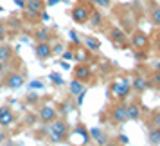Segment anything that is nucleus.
<instances>
[{
	"label": "nucleus",
	"instance_id": "obj_1",
	"mask_svg": "<svg viewBox=\"0 0 160 146\" xmlns=\"http://www.w3.org/2000/svg\"><path fill=\"white\" fill-rule=\"evenodd\" d=\"M47 130L51 133L52 143H63V141H67V135H68L70 128L63 119H54L51 124H47Z\"/></svg>",
	"mask_w": 160,
	"mask_h": 146
},
{
	"label": "nucleus",
	"instance_id": "obj_2",
	"mask_svg": "<svg viewBox=\"0 0 160 146\" xmlns=\"http://www.w3.org/2000/svg\"><path fill=\"white\" fill-rule=\"evenodd\" d=\"M67 141H68L72 146H87V143L90 141V133H88V130L83 126V124H78L72 132L68 130Z\"/></svg>",
	"mask_w": 160,
	"mask_h": 146
},
{
	"label": "nucleus",
	"instance_id": "obj_3",
	"mask_svg": "<svg viewBox=\"0 0 160 146\" xmlns=\"http://www.w3.org/2000/svg\"><path fill=\"white\" fill-rule=\"evenodd\" d=\"M110 92H112V96L115 97V99H126L128 96H130L131 92V85L130 81L126 80V78H119V80H115L112 85H110Z\"/></svg>",
	"mask_w": 160,
	"mask_h": 146
},
{
	"label": "nucleus",
	"instance_id": "obj_4",
	"mask_svg": "<svg viewBox=\"0 0 160 146\" xmlns=\"http://www.w3.org/2000/svg\"><path fill=\"white\" fill-rule=\"evenodd\" d=\"M90 13H92V8L88 6L87 2L79 0V2L74 6L70 16H72V20H74L76 23H87L88 18H90Z\"/></svg>",
	"mask_w": 160,
	"mask_h": 146
},
{
	"label": "nucleus",
	"instance_id": "obj_5",
	"mask_svg": "<svg viewBox=\"0 0 160 146\" xmlns=\"http://www.w3.org/2000/svg\"><path fill=\"white\" fill-rule=\"evenodd\" d=\"M130 45L133 47V49H137V51H146V49L149 47V38H148L146 33H142V31L137 29L130 38Z\"/></svg>",
	"mask_w": 160,
	"mask_h": 146
},
{
	"label": "nucleus",
	"instance_id": "obj_6",
	"mask_svg": "<svg viewBox=\"0 0 160 146\" xmlns=\"http://www.w3.org/2000/svg\"><path fill=\"white\" fill-rule=\"evenodd\" d=\"M110 117H112V123L115 124H122L128 121V116H126V105L122 101L115 103L112 110H110Z\"/></svg>",
	"mask_w": 160,
	"mask_h": 146
},
{
	"label": "nucleus",
	"instance_id": "obj_7",
	"mask_svg": "<svg viewBox=\"0 0 160 146\" xmlns=\"http://www.w3.org/2000/svg\"><path fill=\"white\" fill-rule=\"evenodd\" d=\"M110 40L113 42V45H115L117 49H124L126 45L130 44L126 33H124L122 29H119V27H113V29L110 31Z\"/></svg>",
	"mask_w": 160,
	"mask_h": 146
},
{
	"label": "nucleus",
	"instance_id": "obj_8",
	"mask_svg": "<svg viewBox=\"0 0 160 146\" xmlns=\"http://www.w3.org/2000/svg\"><path fill=\"white\" fill-rule=\"evenodd\" d=\"M72 76H74V80L81 81V83H87V81L92 80V69H90L87 63H79V65H76V69L72 70Z\"/></svg>",
	"mask_w": 160,
	"mask_h": 146
},
{
	"label": "nucleus",
	"instance_id": "obj_9",
	"mask_svg": "<svg viewBox=\"0 0 160 146\" xmlns=\"http://www.w3.org/2000/svg\"><path fill=\"white\" fill-rule=\"evenodd\" d=\"M45 8V2L43 0H25V13H27V16L29 18H32V16H40V13L43 11Z\"/></svg>",
	"mask_w": 160,
	"mask_h": 146
},
{
	"label": "nucleus",
	"instance_id": "obj_10",
	"mask_svg": "<svg viewBox=\"0 0 160 146\" xmlns=\"http://www.w3.org/2000/svg\"><path fill=\"white\" fill-rule=\"evenodd\" d=\"M15 112L9 108L8 105H2L0 107V126L2 128H8V126H11V124L15 123Z\"/></svg>",
	"mask_w": 160,
	"mask_h": 146
},
{
	"label": "nucleus",
	"instance_id": "obj_11",
	"mask_svg": "<svg viewBox=\"0 0 160 146\" xmlns=\"http://www.w3.org/2000/svg\"><path fill=\"white\" fill-rule=\"evenodd\" d=\"M23 83H25V76L23 74L13 72L6 78V87L11 88V90H18L20 87H23Z\"/></svg>",
	"mask_w": 160,
	"mask_h": 146
},
{
	"label": "nucleus",
	"instance_id": "obj_12",
	"mask_svg": "<svg viewBox=\"0 0 160 146\" xmlns=\"http://www.w3.org/2000/svg\"><path fill=\"white\" fill-rule=\"evenodd\" d=\"M38 117H40V121L45 124H51L54 119H58V112L52 108V107H42L40 108V112H38Z\"/></svg>",
	"mask_w": 160,
	"mask_h": 146
},
{
	"label": "nucleus",
	"instance_id": "obj_13",
	"mask_svg": "<svg viewBox=\"0 0 160 146\" xmlns=\"http://www.w3.org/2000/svg\"><path fill=\"white\" fill-rule=\"evenodd\" d=\"M130 85H131V90L135 94H144L146 90H148V87H149L148 78H144V76H135L133 81H130Z\"/></svg>",
	"mask_w": 160,
	"mask_h": 146
},
{
	"label": "nucleus",
	"instance_id": "obj_14",
	"mask_svg": "<svg viewBox=\"0 0 160 146\" xmlns=\"http://www.w3.org/2000/svg\"><path fill=\"white\" fill-rule=\"evenodd\" d=\"M34 52H36V58L38 60H49L52 56V47L49 42H42V44L36 45V49H34Z\"/></svg>",
	"mask_w": 160,
	"mask_h": 146
},
{
	"label": "nucleus",
	"instance_id": "obj_15",
	"mask_svg": "<svg viewBox=\"0 0 160 146\" xmlns=\"http://www.w3.org/2000/svg\"><path fill=\"white\" fill-rule=\"evenodd\" d=\"M126 116H128V119H131V121H138V119L142 117V107H140L138 103H130V105H126Z\"/></svg>",
	"mask_w": 160,
	"mask_h": 146
},
{
	"label": "nucleus",
	"instance_id": "obj_16",
	"mask_svg": "<svg viewBox=\"0 0 160 146\" xmlns=\"http://www.w3.org/2000/svg\"><path fill=\"white\" fill-rule=\"evenodd\" d=\"M88 133H90V137L94 139V143L97 146H102V144H106V143H108V135H106L101 128H97V126H95V128H90Z\"/></svg>",
	"mask_w": 160,
	"mask_h": 146
},
{
	"label": "nucleus",
	"instance_id": "obj_17",
	"mask_svg": "<svg viewBox=\"0 0 160 146\" xmlns=\"http://www.w3.org/2000/svg\"><path fill=\"white\" fill-rule=\"evenodd\" d=\"M90 25L92 27H95V29H99L102 25V22H104V16H102V13L99 11V9H92V13H90Z\"/></svg>",
	"mask_w": 160,
	"mask_h": 146
},
{
	"label": "nucleus",
	"instance_id": "obj_18",
	"mask_svg": "<svg viewBox=\"0 0 160 146\" xmlns=\"http://www.w3.org/2000/svg\"><path fill=\"white\" fill-rule=\"evenodd\" d=\"M32 36L36 40L38 44H42V42H49V38H51V31L49 27H38L34 33H32Z\"/></svg>",
	"mask_w": 160,
	"mask_h": 146
},
{
	"label": "nucleus",
	"instance_id": "obj_19",
	"mask_svg": "<svg viewBox=\"0 0 160 146\" xmlns=\"http://www.w3.org/2000/svg\"><path fill=\"white\" fill-rule=\"evenodd\" d=\"M148 139L151 146H158L160 144V126H149L148 128Z\"/></svg>",
	"mask_w": 160,
	"mask_h": 146
},
{
	"label": "nucleus",
	"instance_id": "obj_20",
	"mask_svg": "<svg viewBox=\"0 0 160 146\" xmlns=\"http://www.w3.org/2000/svg\"><path fill=\"white\" fill-rule=\"evenodd\" d=\"M13 49L9 47L8 44H0V61H4V63H8L9 60H13Z\"/></svg>",
	"mask_w": 160,
	"mask_h": 146
},
{
	"label": "nucleus",
	"instance_id": "obj_21",
	"mask_svg": "<svg viewBox=\"0 0 160 146\" xmlns=\"http://www.w3.org/2000/svg\"><path fill=\"white\" fill-rule=\"evenodd\" d=\"M85 49H88L90 52H97L101 49V42L94 36H87L85 38Z\"/></svg>",
	"mask_w": 160,
	"mask_h": 146
},
{
	"label": "nucleus",
	"instance_id": "obj_22",
	"mask_svg": "<svg viewBox=\"0 0 160 146\" xmlns=\"http://www.w3.org/2000/svg\"><path fill=\"white\" fill-rule=\"evenodd\" d=\"M83 90H85V85H83L81 81L72 80L68 83V92H70V96H78V94H81Z\"/></svg>",
	"mask_w": 160,
	"mask_h": 146
},
{
	"label": "nucleus",
	"instance_id": "obj_23",
	"mask_svg": "<svg viewBox=\"0 0 160 146\" xmlns=\"http://www.w3.org/2000/svg\"><path fill=\"white\" fill-rule=\"evenodd\" d=\"M74 58L78 60L79 63H85V61L90 58V51H88V49H85V47H78V49H76V52H74Z\"/></svg>",
	"mask_w": 160,
	"mask_h": 146
},
{
	"label": "nucleus",
	"instance_id": "obj_24",
	"mask_svg": "<svg viewBox=\"0 0 160 146\" xmlns=\"http://www.w3.org/2000/svg\"><path fill=\"white\" fill-rule=\"evenodd\" d=\"M149 123L151 126H160V108L153 110V114H149Z\"/></svg>",
	"mask_w": 160,
	"mask_h": 146
},
{
	"label": "nucleus",
	"instance_id": "obj_25",
	"mask_svg": "<svg viewBox=\"0 0 160 146\" xmlns=\"http://www.w3.org/2000/svg\"><path fill=\"white\" fill-rule=\"evenodd\" d=\"M148 83H149V87H153V88H160V72L158 70L153 74L151 80H148Z\"/></svg>",
	"mask_w": 160,
	"mask_h": 146
},
{
	"label": "nucleus",
	"instance_id": "obj_26",
	"mask_svg": "<svg viewBox=\"0 0 160 146\" xmlns=\"http://www.w3.org/2000/svg\"><path fill=\"white\" fill-rule=\"evenodd\" d=\"M151 22L160 27V8H153V11H151Z\"/></svg>",
	"mask_w": 160,
	"mask_h": 146
},
{
	"label": "nucleus",
	"instance_id": "obj_27",
	"mask_svg": "<svg viewBox=\"0 0 160 146\" xmlns=\"http://www.w3.org/2000/svg\"><path fill=\"white\" fill-rule=\"evenodd\" d=\"M49 80H51V81H54L56 85H65V81H63V78H61L59 74H56V72L49 74Z\"/></svg>",
	"mask_w": 160,
	"mask_h": 146
},
{
	"label": "nucleus",
	"instance_id": "obj_28",
	"mask_svg": "<svg viewBox=\"0 0 160 146\" xmlns=\"http://www.w3.org/2000/svg\"><path fill=\"white\" fill-rule=\"evenodd\" d=\"M90 4L99 6V8H108L110 4H112V0H90Z\"/></svg>",
	"mask_w": 160,
	"mask_h": 146
},
{
	"label": "nucleus",
	"instance_id": "obj_29",
	"mask_svg": "<svg viewBox=\"0 0 160 146\" xmlns=\"http://www.w3.org/2000/svg\"><path fill=\"white\" fill-rule=\"evenodd\" d=\"M29 88L31 90H32V88H43V83H42L40 80H34V81H31L29 83Z\"/></svg>",
	"mask_w": 160,
	"mask_h": 146
},
{
	"label": "nucleus",
	"instance_id": "obj_30",
	"mask_svg": "<svg viewBox=\"0 0 160 146\" xmlns=\"http://www.w3.org/2000/svg\"><path fill=\"white\" fill-rule=\"evenodd\" d=\"M117 143H119V144H121V146H126V144H128V143H130V139L126 137L124 133H121V135H119V139H117Z\"/></svg>",
	"mask_w": 160,
	"mask_h": 146
},
{
	"label": "nucleus",
	"instance_id": "obj_31",
	"mask_svg": "<svg viewBox=\"0 0 160 146\" xmlns=\"http://www.w3.org/2000/svg\"><path fill=\"white\" fill-rule=\"evenodd\" d=\"M61 58L65 60V61H70V60H74V52L72 51H67V52H63V56Z\"/></svg>",
	"mask_w": 160,
	"mask_h": 146
},
{
	"label": "nucleus",
	"instance_id": "obj_32",
	"mask_svg": "<svg viewBox=\"0 0 160 146\" xmlns=\"http://www.w3.org/2000/svg\"><path fill=\"white\" fill-rule=\"evenodd\" d=\"M68 36H70V40H72V42H74L76 45L79 44V36L76 34V31H70V33H68Z\"/></svg>",
	"mask_w": 160,
	"mask_h": 146
},
{
	"label": "nucleus",
	"instance_id": "obj_33",
	"mask_svg": "<svg viewBox=\"0 0 160 146\" xmlns=\"http://www.w3.org/2000/svg\"><path fill=\"white\" fill-rule=\"evenodd\" d=\"M6 38V25L4 22H0V40H4Z\"/></svg>",
	"mask_w": 160,
	"mask_h": 146
},
{
	"label": "nucleus",
	"instance_id": "obj_34",
	"mask_svg": "<svg viewBox=\"0 0 160 146\" xmlns=\"http://www.w3.org/2000/svg\"><path fill=\"white\" fill-rule=\"evenodd\" d=\"M135 58H137V60H144L146 58V52L144 51H138L137 54H135Z\"/></svg>",
	"mask_w": 160,
	"mask_h": 146
},
{
	"label": "nucleus",
	"instance_id": "obj_35",
	"mask_svg": "<svg viewBox=\"0 0 160 146\" xmlns=\"http://www.w3.org/2000/svg\"><path fill=\"white\" fill-rule=\"evenodd\" d=\"M15 6H18V8H25V0H15Z\"/></svg>",
	"mask_w": 160,
	"mask_h": 146
},
{
	"label": "nucleus",
	"instance_id": "obj_36",
	"mask_svg": "<svg viewBox=\"0 0 160 146\" xmlns=\"http://www.w3.org/2000/svg\"><path fill=\"white\" fill-rule=\"evenodd\" d=\"M40 16H42V20H43V22H49V20H51V16L47 15V13H43V11L40 13Z\"/></svg>",
	"mask_w": 160,
	"mask_h": 146
},
{
	"label": "nucleus",
	"instance_id": "obj_37",
	"mask_svg": "<svg viewBox=\"0 0 160 146\" xmlns=\"http://www.w3.org/2000/svg\"><path fill=\"white\" fill-rule=\"evenodd\" d=\"M27 99H29V103H34L38 99V96L36 94H29V96H27Z\"/></svg>",
	"mask_w": 160,
	"mask_h": 146
},
{
	"label": "nucleus",
	"instance_id": "obj_38",
	"mask_svg": "<svg viewBox=\"0 0 160 146\" xmlns=\"http://www.w3.org/2000/svg\"><path fill=\"white\" fill-rule=\"evenodd\" d=\"M61 51H63V45L59 44V45H56V47L52 49V54H54V52H61Z\"/></svg>",
	"mask_w": 160,
	"mask_h": 146
},
{
	"label": "nucleus",
	"instance_id": "obj_39",
	"mask_svg": "<svg viewBox=\"0 0 160 146\" xmlns=\"http://www.w3.org/2000/svg\"><path fill=\"white\" fill-rule=\"evenodd\" d=\"M102 146H121V144H119V143H117V141H108V143H106V144H102Z\"/></svg>",
	"mask_w": 160,
	"mask_h": 146
},
{
	"label": "nucleus",
	"instance_id": "obj_40",
	"mask_svg": "<svg viewBox=\"0 0 160 146\" xmlns=\"http://www.w3.org/2000/svg\"><path fill=\"white\" fill-rule=\"evenodd\" d=\"M59 65L63 67V69H65V70H68V69H70V65H68V63H67V61H61V60H59Z\"/></svg>",
	"mask_w": 160,
	"mask_h": 146
},
{
	"label": "nucleus",
	"instance_id": "obj_41",
	"mask_svg": "<svg viewBox=\"0 0 160 146\" xmlns=\"http://www.w3.org/2000/svg\"><path fill=\"white\" fill-rule=\"evenodd\" d=\"M4 141H6V132L0 128V143H4Z\"/></svg>",
	"mask_w": 160,
	"mask_h": 146
},
{
	"label": "nucleus",
	"instance_id": "obj_42",
	"mask_svg": "<svg viewBox=\"0 0 160 146\" xmlns=\"http://www.w3.org/2000/svg\"><path fill=\"white\" fill-rule=\"evenodd\" d=\"M59 0H47V6H56Z\"/></svg>",
	"mask_w": 160,
	"mask_h": 146
},
{
	"label": "nucleus",
	"instance_id": "obj_43",
	"mask_svg": "<svg viewBox=\"0 0 160 146\" xmlns=\"http://www.w3.org/2000/svg\"><path fill=\"white\" fill-rule=\"evenodd\" d=\"M4 70H6V63L0 61V74H4Z\"/></svg>",
	"mask_w": 160,
	"mask_h": 146
},
{
	"label": "nucleus",
	"instance_id": "obj_44",
	"mask_svg": "<svg viewBox=\"0 0 160 146\" xmlns=\"http://www.w3.org/2000/svg\"><path fill=\"white\" fill-rule=\"evenodd\" d=\"M157 70H158V72H160V63H157Z\"/></svg>",
	"mask_w": 160,
	"mask_h": 146
},
{
	"label": "nucleus",
	"instance_id": "obj_45",
	"mask_svg": "<svg viewBox=\"0 0 160 146\" xmlns=\"http://www.w3.org/2000/svg\"><path fill=\"white\" fill-rule=\"evenodd\" d=\"M157 49H158V52H160V40H158V47H157Z\"/></svg>",
	"mask_w": 160,
	"mask_h": 146
},
{
	"label": "nucleus",
	"instance_id": "obj_46",
	"mask_svg": "<svg viewBox=\"0 0 160 146\" xmlns=\"http://www.w3.org/2000/svg\"><path fill=\"white\" fill-rule=\"evenodd\" d=\"M0 11H2V8H0Z\"/></svg>",
	"mask_w": 160,
	"mask_h": 146
}]
</instances>
